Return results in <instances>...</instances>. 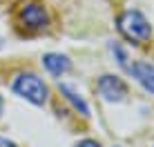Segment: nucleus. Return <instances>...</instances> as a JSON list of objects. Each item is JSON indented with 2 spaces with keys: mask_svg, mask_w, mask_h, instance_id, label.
<instances>
[{
  "mask_svg": "<svg viewBox=\"0 0 154 147\" xmlns=\"http://www.w3.org/2000/svg\"><path fill=\"white\" fill-rule=\"evenodd\" d=\"M116 27H119V34L125 40H130L134 45L145 43L152 36V27L147 22V18L141 11H134V9H127V11L121 14L119 20H116Z\"/></svg>",
  "mask_w": 154,
  "mask_h": 147,
  "instance_id": "f257e3e1",
  "label": "nucleus"
},
{
  "mask_svg": "<svg viewBox=\"0 0 154 147\" xmlns=\"http://www.w3.org/2000/svg\"><path fill=\"white\" fill-rule=\"evenodd\" d=\"M14 92L18 94L20 98L29 100L31 105H42L47 100V85L40 80L36 74H18L14 80Z\"/></svg>",
  "mask_w": 154,
  "mask_h": 147,
  "instance_id": "f03ea898",
  "label": "nucleus"
},
{
  "mask_svg": "<svg viewBox=\"0 0 154 147\" xmlns=\"http://www.w3.org/2000/svg\"><path fill=\"white\" fill-rule=\"evenodd\" d=\"M20 22L27 29L36 31V29H45L47 22H49V18H47L45 7H42L40 2H36V0H31V2L23 4V9H20Z\"/></svg>",
  "mask_w": 154,
  "mask_h": 147,
  "instance_id": "7ed1b4c3",
  "label": "nucleus"
},
{
  "mask_svg": "<svg viewBox=\"0 0 154 147\" xmlns=\"http://www.w3.org/2000/svg\"><path fill=\"white\" fill-rule=\"evenodd\" d=\"M96 87H98V94L107 103H121L127 96V87L119 76H100Z\"/></svg>",
  "mask_w": 154,
  "mask_h": 147,
  "instance_id": "20e7f679",
  "label": "nucleus"
},
{
  "mask_svg": "<svg viewBox=\"0 0 154 147\" xmlns=\"http://www.w3.org/2000/svg\"><path fill=\"white\" fill-rule=\"evenodd\" d=\"M127 71L132 74V78H136V80H139V85L145 89V92L154 94V65L139 60V62L127 65Z\"/></svg>",
  "mask_w": 154,
  "mask_h": 147,
  "instance_id": "39448f33",
  "label": "nucleus"
},
{
  "mask_svg": "<svg viewBox=\"0 0 154 147\" xmlns=\"http://www.w3.org/2000/svg\"><path fill=\"white\" fill-rule=\"evenodd\" d=\"M42 65H45V69L49 71L51 76L60 78L63 74L69 71L72 62H69V58H67V56H63V54H47L45 58H42Z\"/></svg>",
  "mask_w": 154,
  "mask_h": 147,
  "instance_id": "423d86ee",
  "label": "nucleus"
},
{
  "mask_svg": "<svg viewBox=\"0 0 154 147\" xmlns=\"http://www.w3.org/2000/svg\"><path fill=\"white\" fill-rule=\"evenodd\" d=\"M60 94H65V98L74 105V109H76L78 114H83V116H89V107H87V103L81 98V94L76 92L74 87H69L67 82H60Z\"/></svg>",
  "mask_w": 154,
  "mask_h": 147,
  "instance_id": "0eeeda50",
  "label": "nucleus"
},
{
  "mask_svg": "<svg viewBox=\"0 0 154 147\" xmlns=\"http://www.w3.org/2000/svg\"><path fill=\"white\" fill-rule=\"evenodd\" d=\"M76 147H100V145L96 143V140H92V138H85V140H81Z\"/></svg>",
  "mask_w": 154,
  "mask_h": 147,
  "instance_id": "6e6552de",
  "label": "nucleus"
},
{
  "mask_svg": "<svg viewBox=\"0 0 154 147\" xmlns=\"http://www.w3.org/2000/svg\"><path fill=\"white\" fill-rule=\"evenodd\" d=\"M0 147H18L16 143H11V140H7V138H2L0 136Z\"/></svg>",
  "mask_w": 154,
  "mask_h": 147,
  "instance_id": "1a4fd4ad",
  "label": "nucleus"
},
{
  "mask_svg": "<svg viewBox=\"0 0 154 147\" xmlns=\"http://www.w3.org/2000/svg\"><path fill=\"white\" fill-rule=\"evenodd\" d=\"M0 114H2V98H0Z\"/></svg>",
  "mask_w": 154,
  "mask_h": 147,
  "instance_id": "9d476101",
  "label": "nucleus"
}]
</instances>
